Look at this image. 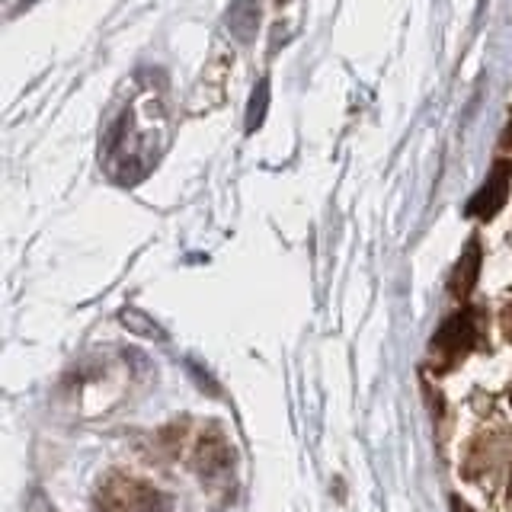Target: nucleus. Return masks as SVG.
<instances>
[{"instance_id":"nucleus-1","label":"nucleus","mask_w":512,"mask_h":512,"mask_svg":"<svg viewBox=\"0 0 512 512\" xmlns=\"http://www.w3.org/2000/svg\"><path fill=\"white\" fill-rule=\"evenodd\" d=\"M170 496L141 480H109L100 490L96 512H170Z\"/></svg>"},{"instance_id":"nucleus-2","label":"nucleus","mask_w":512,"mask_h":512,"mask_svg":"<svg viewBox=\"0 0 512 512\" xmlns=\"http://www.w3.org/2000/svg\"><path fill=\"white\" fill-rule=\"evenodd\" d=\"M477 343V320L471 311H461L455 317H448L439 327V333L432 336L429 356L436 362V368H452L458 365Z\"/></svg>"},{"instance_id":"nucleus-3","label":"nucleus","mask_w":512,"mask_h":512,"mask_svg":"<svg viewBox=\"0 0 512 512\" xmlns=\"http://www.w3.org/2000/svg\"><path fill=\"white\" fill-rule=\"evenodd\" d=\"M509 183H512V170L506 160L493 167V173L487 176V183L477 189V196L468 202V215L474 218H493L509 199Z\"/></svg>"},{"instance_id":"nucleus-4","label":"nucleus","mask_w":512,"mask_h":512,"mask_svg":"<svg viewBox=\"0 0 512 512\" xmlns=\"http://www.w3.org/2000/svg\"><path fill=\"white\" fill-rule=\"evenodd\" d=\"M477 276H480V244H477V240H471L468 250L461 253L455 272H452V282H448L452 295L455 298H468L471 288L477 285Z\"/></svg>"},{"instance_id":"nucleus-5","label":"nucleus","mask_w":512,"mask_h":512,"mask_svg":"<svg viewBox=\"0 0 512 512\" xmlns=\"http://www.w3.org/2000/svg\"><path fill=\"white\" fill-rule=\"evenodd\" d=\"M228 20H231V29L237 32V39H250L256 29V7H250V0H234Z\"/></svg>"},{"instance_id":"nucleus-6","label":"nucleus","mask_w":512,"mask_h":512,"mask_svg":"<svg viewBox=\"0 0 512 512\" xmlns=\"http://www.w3.org/2000/svg\"><path fill=\"white\" fill-rule=\"evenodd\" d=\"M266 106H269V84H266V80H260V84H256V90H253V100H250V112H247V132H253V128L263 122V116H266Z\"/></svg>"},{"instance_id":"nucleus-7","label":"nucleus","mask_w":512,"mask_h":512,"mask_svg":"<svg viewBox=\"0 0 512 512\" xmlns=\"http://www.w3.org/2000/svg\"><path fill=\"white\" fill-rule=\"evenodd\" d=\"M452 512H474L471 506H464L461 500H452Z\"/></svg>"},{"instance_id":"nucleus-8","label":"nucleus","mask_w":512,"mask_h":512,"mask_svg":"<svg viewBox=\"0 0 512 512\" xmlns=\"http://www.w3.org/2000/svg\"><path fill=\"white\" fill-rule=\"evenodd\" d=\"M506 336H509V340H512V308L506 311Z\"/></svg>"},{"instance_id":"nucleus-9","label":"nucleus","mask_w":512,"mask_h":512,"mask_svg":"<svg viewBox=\"0 0 512 512\" xmlns=\"http://www.w3.org/2000/svg\"><path fill=\"white\" fill-rule=\"evenodd\" d=\"M506 148L512 151V119H509V128H506Z\"/></svg>"},{"instance_id":"nucleus-10","label":"nucleus","mask_w":512,"mask_h":512,"mask_svg":"<svg viewBox=\"0 0 512 512\" xmlns=\"http://www.w3.org/2000/svg\"><path fill=\"white\" fill-rule=\"evenodd\" d=\"M509 397H512V391H509Z\"/></svg>"}]
</instances>
